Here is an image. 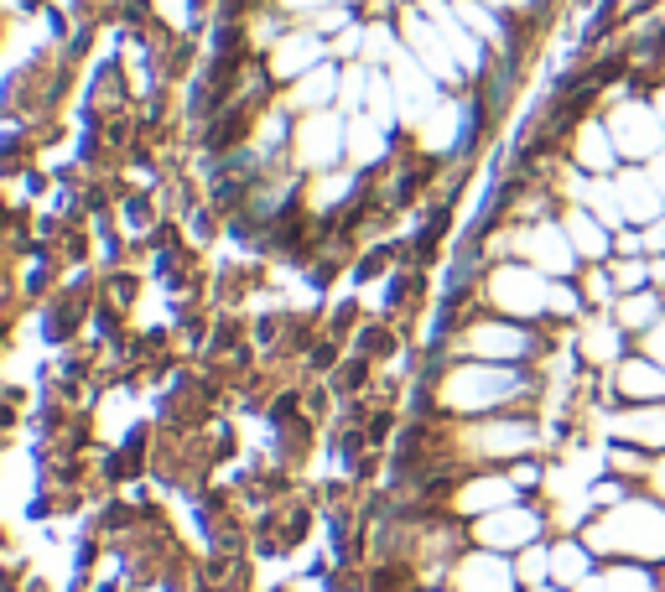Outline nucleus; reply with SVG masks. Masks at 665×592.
<instances>
[{
	"mask_svg": "<svg viewBox=\"0 0 665 592\" xmlns=\"http://www.w3.org/2000/svg\"><path fill=\"white\" fill-rule=\"evenodd\" d=\"M520 572L515 561H505L499 551H474L453 567V592H515Z\"/></svg>",
	"mask_w": 665,
	"mask_h": 592,
	"instance_id": "8",
	"label": "nucleus"
},
{
	"mask_svg": "<svg viewBox=\"0 0 665 592\" xmlns=\"http://www.w3.org/2000/svg\"><path fill=\"white\" fill-rule=\"evenodd\" d=\"M385 73H391V84H395L401 125H411V131H416V125H422V120H427L432 110L443 104V79H437V73H432L427 63H416L411 52H401V58H395V63H391Z\"/></svg>",
	"mask_w": 665,
	"mask_h": 592,
	"instance_id": "4",
	"label": "nucleus"
},
{
	"mask_svg": "<svg viewBox=\"0 0 665 592\" xmlns=\"http://www.w3.org/2000/svg\"><path fill=\"white\" fill-rule=\"evenodd\" d=\"M619 208H624V224H655L665 214V198L655 193L650 172H619Z\"/></svg>",
	"mask_w": 665,
	"mask_h": 592,
	"instance_id": "14",
	"label": "nucleus"
},
{
	"mask_svg": "<svg viewBox=\"0 0 665 592\" xmlns=\"http://www.w3.org/2000/svg\"><path fill=\"white\" fill-rule=\"evenodd\" d=\"M609 125V136H614L619 156H634V162H655L665 152V125L655 115V104H634L624 100L614 115L603 120Z\"/></svg>",
	"mask_w": 665,
	"mask_h": 592,
	"instance_id": "3",
	"label": "nucleus"
},
{
	"mask_svg": "<svg viewBox=\"0 0 665 592\" xmlns=\"http://www.w3.org/2000/svg\"><path fill=\"white\" fill-rule=\"evenodd\" d=\"M588 572H593V557H588V551H582V546H557V551H551V577H557V582H567V588H582V582H588Z\"/></svg>",
	"mask_w": 665,
	"mask_h": 592,
	"instance_id": "22",
	"label": "nucleus"
},
{
	"mask_svg": "<svg viewBox=\"0 0 665 592\" xmlns=\"http://www.w3.org/2000/svg\"><path fill=\"white\" fill-rule=\"evenodd\" d=\"M655 312H661V302H655V297H645V291H640V297H630V307H619V318H624V322H650Z\"/></svg>",
	"mask_w": 665,
	"mask_h": 592,
	"instance_id": "26",
	"label": "nucleus"
},
{
	"mask_svg": "<svg viewBox=\"0 0 665 592\" xmlns=\"http://www.w3.org/2000/svg\"><path fill=\"white\" fill-rule=\"evenodd\" d=\"M588 541H593L598 551H619V557L655 561V557H665V509L619 505L598 530H588Z\"/></svg>",
	"mask_w": 665,
	"mask_h": 592,
	"instance_id": "1",
	"label": "nucleus"
},
{
	"mask_svg": "<svg viewBox=\"0 0 665 592\" xmlns=\"http://www.w3.org/2000/svg\"><path fill=\"white\" fill-rule=\"evenodd\" d=\"M391 152V131L375 115H349V162L354 167H375Z\"/></svg>",
	"mask_w": 665,
	"mask_h": 592,
	"instance_id": "17",
	"label": "nucleus"
},
{
	"mask_svg": "<svg viewBox=\"0 0 665 592\" xmlns=\"http://www.w3.org/2000/svg\"><path fill=\"white\" fill-rule=\"evenodd\" d=\"M287 11H302V17H318V11H328V6H349V0H281Z\"/></svg>",
	"mask_w": 665,
	"mask_h": 592,
	"instance_id": "28",
	"label": "nucleus"
},
{
	"mask_svg": "<svg viewBox=\"0 0 665 592\" xmlns=\"http://www.w3.org/2000/svg\"><path fill=\"white\" fill-rule=\"evenodd\" d=\"M578 592H655V577L645 567H609V572L588 577Z\"/></svg>",
	"mask_w": 665,
	"mask_h": 592,
	"instance_id": "20",
	"label": "nucleus"
},
{
	"mask_svg": "<svg viewBox=\"0 0 665 592\" xmlns=\"http://www.w3.org/2000/svg\"><path fill=\"white\" fill-rule=\"evenodd\" d=\"M520 245H526V255L536 266H547V276H567L572 260H578L572 239H567V224H536V229L520 235Z\"/></svg>",
	"mask_w": 665,
	"mask_h": 592,
	"instance_id": "12",
	"label": "nucleus"
},
{
	"mask_svg": "<svg viewBox=\"0 0 665 592\" xmlns=\"http://www.w3.org/2000/svg\"><path fill=\"white\" fill-rule=\"evenodd\" d=\"M349 193H354V172H318V177H312V208L343 204Z\"/></svg>",
	"mask_w": 665,
	"mask_h": 592,
	"instance_id": "24",
	"label": "nucleus"
},
{
	"mask_svg": "<svg viewBox=\"0 0 665 592\" xmlns=\"http://www.w3.org/2000/svg\"><path fill=\"white\" fill-rule=\"evenodd\" d=\"M588 354L593 359H614V328H588Z\"/></svg>",
	"mask_w": 665,
	"mask_h": 592,
	"instance_id": "27",
	"label": "nucleus"
},
{
	"mask_svg": "<svg viewBox=\"0 0 665 592\" xmlns=\"http://www.w3.org/2000/svg\"><path fill=\"white\" fill-rule=\"evenodd\" d=\"M536 536H541V520H536L530 509H520V505H505L499 515H489V520L478 525L484 551H526Z\"/></svg>",
	"mask_w": 665,
	"mask_h": 592,
	"instance_id": "10",
	"label": "nucleus"
},
{
	"mask_svg": "<svg viewBox=\"0 0 665 592\" xmlns=\"http://www.w3.org/2000/svg\"><path fill=\"white\" fill-rule=\"evenodd\" d=\"M468 125H474V110L458 100H443L422 125H416V141H422V152H432V156L458 152L463 136H468Z\"/></svg>",
	"mask_w": 665,
	"mask_h": 592,
	"instance_id": "9",
	"label": "nucleus"
},
{
	"mask_svg": "<svg viewBox=\"0 0 665 592\" xmlns=\"http://www.w3.org/2000/svg\"><path fill=\"white\" fill-rule=\"evenodd\" d=\"M291 156H297V167L308 172H333L339 156H349V115L343 110L302 115L297 120V136H291Z\"/></svg>",
	"mask_w": 665,
	"mask_h": 592,
	"instance_id": "2",
	"label": "nucleus"
},
{
	"mask_svg": "<svg viewBox=\"0 0 665 592\" xmlns=\"http://www.w3.org/2000/svg\"><path fill=\"white\" fill-rule=\"evenodd\" d=\"M650 183H655V193H661V198H665V152L661 156H655V162H650Z\"/></svg>",
	"mask_w": 665,
	"mask_h": 592,
	"instance_id": "29",
	"label": "nucleus"
},
{
	"mask_svg": "<svg viewBox=\"0 0 665 592\" xmlns=\"http://www.w3.org/2000/svg\"><path fill=\"white\" fill-rule=\"evenodd\" d=\"M520 374L510 370H495V364H484V370H458L453 380H447V406H463V411H474V406H495V401H515L520 395Z\"/></svg>",
	"mask_w": 665,
	"mask_h": 592,
	"instance_id": "6",
	"label": "nucleus"
},
{
	"mask_svg": "<svg viewBox=\"0 0 665 592\" xmlns=\"http://www.w3.org/2000/svg\"><path fill=\"white\" fill-rule=\"evenodd\" d=\"M323 63H328L323 32H312V27H297V32L276 37V48H271V79H281V84H297L302 73L323 69Z\"/></svg>",
	"mask_w": 665,
	"mask_h": 592,
	"instance_id": "7",
	"label": "nucleus"
},
{
	"mask_svg": "<svg viewBox=\"0 0 665 592\" xmlns=\"http://www.w3.org/2000/svg\"><path fill=\"white\" fill-rule=\"evenodd\" d=\"M484 6H495V11H499V6H510V0H484Z\"/></svg>",
	"mask_w": 665,
	"mask_h": 592,
	"instance_id": "31",
	"label": "nucleus"
},
{
	"mask_svg": "<svg viewBox=\"0 0 665 592\" xmlns=\"http://www.w3.org/2000/svg\"><path fill=\"white\" fill-rule=\"evenodd\" d=\"M650 104H655V115H661V125H665V89H661V94H655Z\"/></svg>",
	"mask_w": 665,
	"mask_h": 592,
	"instance_id": "30",
	"label": "nucleus"
},
{
	"mask_svg": "<svg viewBox=\"0 0 665 592\" xmlns=\"http://www.w3.org/2000/svg\"><path fill=\"white\" fill-rule=\"evenodd\" d=\"M395 27H401V37H406V52H411V58H416V63H427V69L437 73L443 84H453V79L463 73L458 58H453V48H447L443 27H437V21H432L422 6H406Z\"/></svg>",
	"mask_w": 665,
	"mask_h": 592,
	"instance_id": "5",
	"label": "nucleus"
},
{
	"mask_svg": "<svg viewBox=\"0 0 665 592\" xmlns=\"http://www.w3.org/2000/svg\"><path fill=\"white\" fill-rule=\"evenodd\" d=\"M619 390L634 401H665V370L645 364V359H630V364H619Z\"/></svg>",
	"mask_w": 665,
	"mask_h": 592,
	"instance_id": "19",
	"label": "nucleus"
},
{
	"mask_svg": "<svg viewBox=\"0 0 665 592\" xmlns=\"http://www.w3.org/2000/svg\"><path fill=\"white\" fill-rule=\"evenodd\" d=\"M619 432L634 442H665V411H640V416H624Z\"/></svg>",
	"mask_w": 665,
	"mask_h": 592,
	"instance_id": "25",
	"label": "nucleus"
},
{
	"mask_svg": "<svg viewBox=\"0 0 665 592\" xmlns=\"http://www.w3.org/2000/svg\"><path fill=\"white\" fill-rule=\"evenodd\" d=\"M463 349H474L478 359H520L530 354V339L520 328H510V322H489V328H474L463 339Z\"/></svg>",
	"mask_w": 665,
	"mask_h": 592,
	"instance_id": "15",
	"label": "nucleus"
},
{
	"mask_svg": "<svg viewBox=\"0 0 665 592\" xmlns=\"http://www.w3.org/2000/svg\"><path fill=\"white\" fill-rule=\"evenodd\" d=\"M495 297H499V307L505 312H547V297H551V287L547 281H536L530 271H520V266H505V271L495 276Z\"/></svg>",
	"mask_w": 665,
	"mask_h": 592,
	"instance_id": "13",
	"label": "nucleus"
},
{
	"mask_svg": "<svg viewBox=\"0 0 665 592\" xmlns=\"http://www.w3.org/2000/svg\"><path fill=\"white\" fill-rule=\"evenodd\" d=\"M510 6H530V0H510Z\"/></svg>",
	"mask_w": 665,
	"mask_h": 592,
	"instance_id": "33",
	"label": "nucleus"
},
{
	"mask_svg": "<svg viewBox=\"0 0 665 592\" xmlns=\"http://www.w3.org/2000/svg\"><path fill=\"white\" fill-rule=\"evenodd\" d=\"M453 11L463 17V27H468V32H478L484 42H499V17H495V6H484V0H453Z\"/></svg>",
	"mask_w": 665,
	"mask_h": 592,
	"instance_id": "23",
	"label": "nucleus"
},
{
	"mask_svg": "<svg viewBox=\"0 0 665 592\" xmlns=\"http://www.w3.org/2000/svg\"><path fill=\"white\" fill-rule=\"evenodd\" d=\"M339 89H343V69L323 63V69L302 73L297 84L287 89V110L297 115H318V110H339Z\"/></svg>",
	"mask_w": 665,
	"mask_h": 592,
	"instance_id": "11",
	"label": "nucleus"
},
{
	"mask_svg": "<svg viewBox=\"0 0 665 592\" xmlns=\"http://www.w3.org/2000/svg\"><path fill=\"white\" fill-rule=\"evenodd\" d=\"M562 224H567V239H572V250L588 255V260H603V255H609V245H614V239H609V224L598 219L593 208H572Z\"/></svg>",
	"mask_w": 665,
	"mask_h": 592,
	"instance_id": "18",
	"label": "nucleus"
},
{
	"mask_svg": "<svg viewBox=\"0 0 665 592\" xmlns=\"http://www.w3.org/2000/svg\"><path fill=\"white\" fill-rule=\"evenodd\" d=\"M530 592H557V588H547V582H541V588H530Z\"/></svg>",
	"mask_w": 665,
	"mask_h": 592,
	"instance_id": "32",
	"label": "nucleus"
},
{
	"mask_svg": "<svg viewBox=\"0 0 665 592\" xmlns=\"http://www.w3.org/2000/svg\"><path fill=\"white\" fill-rule=\"evenodd\" d=\"M572 156H578V167L588 172V177H609L614 162H619V146H614V136H609V125H598V120L593 125H582Z\"/></svg>",
	"mask_w": 665,
	"mask_h": 592,
	"instance_id": "16",
	"label": "nucleus"
},
{
	"mask_svg": "<svg viewBox=\"0 0 665 592\" xmlns=\"http://www.w3.org/2000/svg\"><path fill=\"white\" fill-rule=\"evenodd\" d=\"M458 505H463V515H489V509L510 505V484H505V478H478V484L463 489Z\"/></svg>",
	"mask_w": 665,
	"mask_h": 592,
	"instance_id": "21",
	"label": "nucleus"
}]
</instances>
